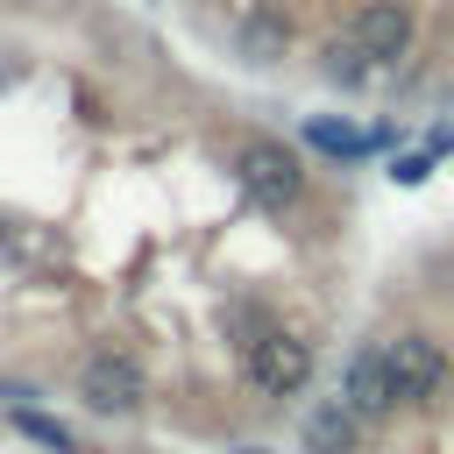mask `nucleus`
<instances>
[{
    "label": "nucleus",
    "mask_w": 454,
    "mask_h": 454,
    "mask_svg": "<svg viewBox=\"0 0 454 454\" xmlns=\"http://www.w3.org/2000/svg\"><path fill=\"white\" fill-rule=\"evenodd\" d=\"M241 192L262 206V213H298L305 206V156L291 149V142H277V135H248L241 142Z\"/></svg>",
    "instance_id": "nucleus-1"
},
{
    "label": "nucleus",
    "mask_w": 454,
    "mask_h": 454,
    "mask_svg": "<svg viewBox=\"0 0 454 454\" xmlns=\"http://www.w3.org/2000/svg\"><path fill=\"white\" fill-rule=\"evenodd\" d=\"M241 376L255 383V397H298L312 383V340L291 326H262L255 340H241Z\"/></svg>",
    "instance_id": "nucleus-2"
},
{
    "label": "nucleus",
    "mask_w": 454,
    "mask_h": 454,
    "mask_svg": "<svg viewBox=\"0 0 454 454\" xmlns=\"http://www.w3.org/2000/svg\"><path fill=\"white\" fill-rule=\"evenodd\" d=\"M78 397H85V411H99V419H128V411H142V397H149V369H142L128 348H92V355L78 362Z\"/></svg>",
    "instance_id": "nucleus-3"
},
{
    "label": "nucleus",
    "mask_w": 454,
    "mask_h": 454,
    "mask_svg": "<svg viewBox=\"0 0 454 454\" xmlns=\"http://www.w3.org/2000/svg\"><path fill=\"white\" fill-rule=\"evenodd\" d=\"M383 355H390V390H397V404H426V397H440L447 376H454L447 340H433V333H397V340H383Z\"/></svg>",
    "instance_id": "nucleus-4"
},
{
    "label": "nucleus",
    "mask_w": 454,
    "mask_h": 454,
    "mask_svg": "<svg viewBox=\"0 0 454 454\" xmlns=\"http://www.w3.org/2000/svg\"><path fill=\"white\" fill-rule=\"evenodd\" d=\"M355 43H362V57H369L376 71H390V64L411 57L419 14H411L404 0H362V7H355Z\"/></svg>",
    "instance_id": "nucleus-5"
},
{
    "label": "nucleus",
    "mask_w": 454,
    "mask_h": 454,
    "mask_svg": "<svg viewBox=\"0 0 454 454\" xmlns=\"http://www.w3.org/2000/svg\"><path fill=\"white\" fill-rule=\"evenodd\" d=\"M340 397H348L362 419H390V411H397L390 355H383V348H355V355H348V369H340Z\"/></svg>",
    "instance_id": "nucleus-6"
},
{
    "label": "nucleus",
    "mask_w": 454,
    "mask_h": 454,
    "mask_svg": "<svg viewBox=\"0 0 454 454\" xmlns=\"http://www.w3.org/2000/svg\"><path fill=\"white\" fill-rule=\"evenodd\" d=\"M362 426H369V419H362L340 390H333V397H312V411H305V447H312V454H355V447H362Z\"/></svg>",
    "instance_id": "nucleus-7"
},
{
    "label": "nucleus",
    "mask_w": 454,
    "mask_h": 454,
    "mask_svg": "<svg viewBox=\"0 0 454 454\" xmlns=\"http://www.w3.org/2000/svg\"><path fill=\"white\" fill-rule=\"evenodd\" d=\"M305 142H312L319 156H340V163H348V156H369V149H383L390 135H383V128H376V135H362V128H340V121H305Z\"/></svg>",
    "instance_id": "nucleus-8"
},
{
    "label": "nucleus",
    "mask_w": 454,
    "mask_h": 454,
    "mask_svg": "<svg viewBox=\"0 0 454 454\" xmlns=\"http://www.w3.org/2000/svg\"><path fill=\"white\" fill-rule=\"evenodd\" d=\"M14 426H21L28 440H43L50 454H78V440H71V426H64V419H50V411H35V404H14Z\"/></svg>",
    "instance_id": "nucleus-9"
},
{
    "label": "nucleus",
    "mask_w": 454,
    "mask_h": 454,
    "mask_svg": "<svg viewBox=\"0 0 454 454\" xmlns=\"http://www.w3.org/2000/svg\"><path fill=\"white\" fill-rule=\"evenodd\" d=\"M277 43H284V28L262 14V21H248V50H262V57H277Z\"/></svg>",
    "instance_id": "nucleus-10"
},
{
    "label": "nucleus",
    "mask_w": 454,
    "mask_h": 454,
    "mask_svg": "<svg viewBox=\"0 0 454 454\" xmlns=\"http://www.w3.org/2000/svg\"><path fill=\"white\" fill-rule=\"evenodd\" d=\"M426 170H433V156H397V163H390V177H397V184H419Z\"/></svg>",
    "instance_id": "nucleus-11"
},
{
    "label": "nucleus",
    "mask_w": 454,
    "mask_h": 454,
    "mask_svg": "<svg viewBox=\"0 0 454 454\" xmlns=\"http://www.w3.org/2000/svg\"><path fill=\"white\" fill-rule=\"evenodd\" d=\"M234 454H262V447H234Z\"/></svg>",
    "instance_id": "nucleus-12"
}]
</instances>
